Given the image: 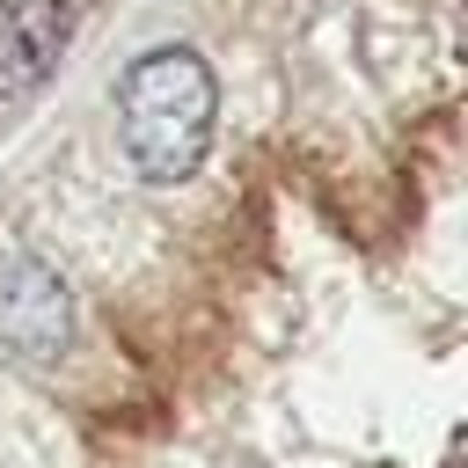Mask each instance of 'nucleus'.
Returning a JSON list of instances; mask_svg holds the SVG:
<instances>
[{
    "instance_id": "3",
    "label": "nucleus",
    "mask_w": 468,
    "mask_h": 468,
    "mask_svg": "<svg viewBox=\"0 0 468 468\" xmlns=\"http://www.w3.org/2000/svg\"><path fill=\"white\" fill-rule=\"evenodd\" d=\"M73 344V300L58 285L51 263L37 256H7L0 271V351L15 366H51Z\"/></svg>"
},
{
    "instance_id": "1",
    "label": "nucleus",
    "mask_w": 468,
    "mask_h": 468,
    "mask_svg": "<svg viewBox=\"0 0 468 468\" xmlns=\"http://www.w3.org/2000/svg\"><path fill=\"white\" fill-rule=\"evenodd\" d=\"M212 124H219V80L190 44H154L124 66L117 80V139L132 176L146 183H190L212 154Z\"/></svg>"
},
{
    "instance_id": "2",
    "label": "nucleus",
    "mask_w": 468,
    "mask_h": 468,
    "mask_svg": "<svg viewBox=\"0 0 468 468\" xmlns=\"http://www.w3.org/2000/svg\"><path fill=\"white\" fill-rule=\"evenodd\" d=\"M88 0H0V132L58 80Z\"/></svg>"
}]
</instances>
